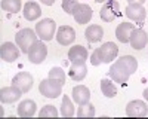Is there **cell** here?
Returning a JSON list of instances; mask_svg holds the SVG:
<instances>
[{"label": "cell", "instance_id": "5bb4252c", "mask_svg": "<svg viewBox=\"0 0 148 119\" xmlns=\"http://www.w3.org/2000/svg\"><path fill=\"white\" fill-rule=\"evenodd\" d=\"M126 17L132 21H136V22H142L147 18V9L139 5V3H130L126 8Z\"/></svg>", "mask_w": 148, "mask_h": 119}, {"label": "cell", "instance_id": "3957f363", "mask_svg": "<svg viewBox=\"0 0 148 119\" xmlns=\"http://www.w3.org/2000/svg\"><path fill=\"white\" fill-rule=\"evenodd\" d=\"M39 91L42 95L47 98H56L62 94V83L56 79H52V77H47L45 80L40 82L39 85Z\"/></svg>", "mask_w": 148, "mask_h": 119}, {"label": "cell", "instance_id": "f1b7e54d", "mask_svg": "<svg viewBox=\"0 0 148 119\" xmlns=\"http://www.w3.org/2000/svg\"><path fill=\"white\" fill-rule=\"evenodd\" d=\"M79 6L77 0H62V9L65 10V14H74V9Z\"/></svg>", "mask_w": 148, "mask_h": 119}, {"label": "cell", "instance_id": "83f0119b", "mask_svg": "<svg viewBox=\"0 0 148 119\" xmlns=\"http://www.w3.org/2000/svg\"><path fill=\"white\" fill-rule=\"evenodd\" d=\"M39 116L40 118H56L58 116V110H56V107L47 104V106L42 107V110L39 112Z\"/></svg>", "mask_w": 148, "mask_h": 119}, {"label": "cell", "instance_id": "4fadbf2b", "mask_svg": "<svg viewBox=\"0 0 148 119\" xmlns=\"http://www.w3.org/2000/svg\"><path fill=\"white\" fill-rule=\"evenodd\" d=\"M92 8L86 3H79V6L74 9V19H76L77 24H88L92 18Z\"/></svg>", "mask_w": 148, "mask_h": 119}, {"label": "cell", "instance_id": "ba28073f", "mask_svg": "<svg viewBox=\"0 0 148 119\" xmlns=\"http://www.w3.org/2000/svg\"><path fill=\"white\" fill-rule=\"evenodd\" d=\"M148 113V106L142 100H133L126 106V115L130 118H144Z\"/></svg>", "mask_w": 148, "mask_h": 119}, {"label": "cell", "instance_id": "836d02e7", "mask_svg": "<svg viewBox=\"0 0 148 119\" xmlns=\"http://www.w3.org/2000/svg\"><path fill=\"white\" fill-rule=\"evenodd\" d=\"M96 3H104V2H107V0H95Z\"/></svg>", "mask_w": 148, "mask_h": 119}, {"label": "cell", "instance_id": "9a60e30c", "mask_svg": "<svg viewBox=\"0 0 148 119\" xmlns=\"http://www.w3.org/2000/svg\"><path fill=\"white\" fill-rule=\"evenodd\" d=\"M56 40L61 45L68 46V45H71L74 40H76V31H74L70 26L59 27L58 31H56Z\"/></svg>", "mask_w": 148, "mask_h": 119}, {"label": "cell", "instance_id": "4dcf8cb0", "mask_svg": "<svg viewBox=\"0 0 148 119\" xmlns=\"http://www.w3.org/2000/svg\"><path fill=\"white\" fill-rule=\"evenodd\" d=\"M40 2H42L43 5H46V6H52V5L55 3V0H40Z\"/></svg>", "mask_w": 148, "mask_h": 119}, {"label": "cell", "instance_id": "d6a6232c", "mask_svg": "<svg viewBox=\"0 0 148 119\" xmlns=\"http://www.w3.org/2000/svg\"><path fill=\"white\" fill-rule=\"evenodd\" d=\"M144 98L148 101V88H147V89H144Z\"/></svg>", "mask_w": 148, "mask_h": 119}, {"label": "cell", "instance_id": "cb8c5ba5", "mask_svg": "<svg viewBox=\"0 0 148 119\" xmlns=\"http://www.w3.org/2000/svg\"><path fill=\"white\" fill-rule=\"evenodd\" d=\"M76 110H74V106L70 100L68 95H64L62 97V104H61V116L62 118H71L74 116Z\"/></svg>", "mask_w": 148, "mask_h": 119}, {"label": "cell", "instance_id": "f546056e", "mask_svg": "<svg viewBox=\"0 0 148 119\" xmlns=\"http://www.w3.org/2000/svg\"><path fill=\"white\" fill-rule=\"evenodd\" d=\"M101 63H102V61H101V58L98 57V54L93 51L92 55H90V64H92V66H99Z\"/></svg>", "mask_w": 148, "mask_h": 119}, {"label": "cell", "instance_id": "8fae6325", "mask_svg": "<svg viewBox=\"0 0 148 119\" xmlns=\"http://www.w3.org/2000/svg\"><path fill=\"white\" fill-rule=\"evenodd\" d=\"M88 57H89L88 49H86L84 46H82V45L73 46V48H70V51H68V59L71 61V64H83V63H86Z\"/></svg>", "mask_w": 148, "mask_h": 119}, {"label": "cell", "instance_id": "e0dca14e", "mask_svg": "<svg viewBox=\"0 0 148 119\" xmlns=\"http://www.w3.org/2000/svg\"><path fill=\"white\" fill-rule=\"evenodd\" d=\"M130 45L133 49H142V48H145L147 42H148V36L145 33V30L142 28H135L130 34V39H129Z\"/></svg>", "mask_w": 148, "mask_h": 119}, {"label": "cell", "instance_id": "d6986e66", "mask_svg": "<svg viewBox=\"0 0 148 119\" xmlns=\"http://www.w3.org/2000/svg\"><path fill=\"white\" fill-rule=\"evenodd\" d=\"M84 37L89 43H96V42H101V39L104 37V30L101 26H98V24H92L86 28L84 31Z\"/></svg>", "mask_w": 148, "mask_h": 119}, {"label": "cell", "instance_id": "484cf974", "mask_svg": "<svg viewBox=\"0 0 148 119\" xmlns=\"http://www.w3.org/2000/svg\"><path fill=\"white\" fill-rule=\"evenodd\" d=\"M77 116L79 118H92V116H95V107L90 103L80 106L79 110H77Z\"/></svg>", "mask_w": 148, "mask_h": 119}, {"label": "cell", "instance_id": "d4e9b609", "mask_svg": "<svg viewBox=\"0 0 148 119\" xmlns=\"http://www.w3.org/2000/svg\"><path fill=\"white\" fill-rule=\"evenodd\" d=\"M2 9L5 12L16 14L21 10V0H2Z\"/></svg>", "mask_w": 148, "mask_h": 119}, {"label": "cell", "instance_id": "8992f818", "mask_svg": "<svg viewBox=\"0 0 148 119\" xmlns=\"http://www.w3.org/2000/svg\"><path fill=\"white\" fill-rule=\"evenodd\" d=\"M28 59L33 64H42L46 57H47V46L42 42V40H37L28 51Z\"/></svg>", "mask_w": 148, "mask_h": 119}, {"label": "cell", "instance_id": "4316f807", "mask_svg": "<svg viewBox=\"0 0 148 119\" xmlns=\"http://www.w3.org/2000/svg\"><path fill=\"white\" fill-rule=\"evenodd\" d=\"M49 77L56 79V80H59L64 85L65 83V71L61 67H53V68H51V71H49Z\"/></svg>", "mask_w": 148, "mask_h": 119}, {"label": "cell", "instance_id": "9c48e42d", "mask_svg": "<svg viewBox=\"0 0 148 119\" xmlns=\"http://www.w3.org/2000/svg\"><path fill=\"white\" fill-rule=\"evenodd\" d=\"M22 94L24 92L18 86H15V85L5 86V88H2V91H0V100H2L3 104H10V103L18 101Z\"/></svg>", "mask_w": 148, "mask_h": 119}, {"label": "cell", "instance_id": "30bf717a", "mask_svg": "<svg viewBox=\"0 0 148 119\" xmlns=\"http://www.w3.org/2000/svg\"><path fill=\"white\" fill-rule=\"evenodd\" d=\"M12 85L18 86L22 92H28L33 88V76L28 73V71H21V73L14 76Z\"/></svg>", "mask_w": 148, "mask_h": 119}, {"label": "cell", "instance_id": "2e32d148", "mask_svg": "<svg viewBox=\"0 0 148 119\" xmlns=\"http://www.w3.org/2000/svg\"><path fill=\"white\" fill-rule=\"evenodd\" d=\"M71 95H73V100L76 101L79 106L88 104L89 100H90V91H89L88 86H84V85H77V86H74Z\"/></svg>", "mask_w": 148, "mask_h": 119}, {"label": "cell", "instance_id": "1f68e13d", "mask_svg": "<svg viewBox=\"0 0 148 119\" xmlns=\"http://www.w3.org/2000/svg\"><path fill=\"white\" fill-rule=\"evenodd\" d=\"M127 2H129V5H130V3H139V5H144V3H145V0H127Z\"/></svg>", "mask_w": 148, "mask_h": 119}, {"label": "cell", "instance_id": "e575fe53", "mask_svg": "<svg viewBox=\"0 0 148 119\" xmlns=\"http://www.w3.org/2000/svg\"><path fill=\"white\" fill-rule=\"evenodd\" d=\"M147 12H148V10H147Z\"/></svg>", "mask_w": 148, "mask_h": 119}, {"label": "cell", "instance_id": "5b68a950", "mask_svg": "<svg viewBox=\"0 0 148 119\" xmlns=\"http://www.w3.org/2000/svg\"><path fill=\"white\" fill-rule=\"evenodd\" d=\"M120 15H121L120 5H119V2H116V0H107L105 5L101 8V12H99L101 19L105 21V22H113Z\"/></svg>", "mask_w": 148, "mask_h": 119}, {"label": "cell", "instance_id": "7402d4cb", "mask_svg": "<svg viewBox=\"0 0 148 119\" xmlns=\"http://www.w3.org/2000/svg\"><path fill=\"white\" fill-rule=\"evenodd\" d=\"M88 75V67H86V63L83 64H73L68 70V76L74 80V82H80L86 77Z\"/></svg>", "mask_w": 148, "mask_h": 119}, {"label": "cell", "instance_id": "52a82bcc", "mask_svg": "<svg viewBox=\"0 0 148 119\" xmlns=\"http://www.w3.org/2000/svg\"><path fill=\"white\" fill-rule=\"evenodd\" d=\"M95 52L101 58L102 63H111L113 59H116V57L119 54V48L113 42H105L104 45H101V48L95 49Z\"/></svg>", "mask_w": 148, "mask_h": 119}, {"label": "cell", "instance_id": "6da1fadb", "mask_svg": "<svg viewBox=\"0 0 148 119\" xmlns=\"http://www.w3.org/2000/svg\"><path fill=\"white\" fill-rule=\"evenodd\" d=\"M138 68V61L136 58L132 55H123L121 58H119L117 61L110 67L108 70V76L117 83H125L129 80L130 75H133Z\"/></svg>", "mask_w": 148, "mask_h": 119}, {"label": "cell", "instance_id": "44dd1931", "mask_svg": "<svg viewBox=\"0 0 148 119\" xmlns=\"http://www.w3.org/2000/svg\"><path fill=\"white\" fill-rule=\"evenodd\" d=\"M36 110H37L36 101H33V100H24L18 106V116H21V118H31V116L36 115Z\"/></svg>", "mask_w": 148, "mask_h": 119}, {"label": "cell", "instance_id": "ac0fdd59", "mask_svg": "<svg viewBox=\"0 0 148 119\" xmlns=\"http://www.w3.org/2000/svg\"><path fill=\"white\" fill-rule=\"evenodd\" d=\"M22 14H24V18H25V19L36 21V19H39L42 17V9H40L39 3L28 2V3H25V6H24Z\"/></svg>", "mask_w": 148, "mask_h": 119}, {"label": "cell", "instance_id": "603a6c76", "mask_svg": "<svg viewBox=\"0 0 148 119\" xmlns=\"http://www.w3.org/2000/svg\"><path fill=\"white\" fill-rule=\"evenodd\" d=\"M101 91L105 97L108 98H114L117 95V88L113 83V80H108V79H102L101 80Z\"/></svg>", "mask_w": 148, "mask_h": 119}, {"label": "cell", "instance_id": "277c9868", "mask_svg": "<svg viewBox=\"0 0 148 119\" xmlns=\"http://www.w3.org/2000/svg\"><path fill=\"white\" fill-rule=\"evenodd\" d=\"M56 30V22L51 18H43L36 24V33L42 40H52Z\"/></svg>", "mask_w": 148, "mask_h": 119}, {"label": "cell", "instance_id": "ffe728a7", "mask_svg": "<svg viewBox=\"0 0 148 119\" xmlns=\"http://www.w3.org/2000/svg\"><path fill=\"white\" fill-rule=\"evenodd\" d=\"M133 30H135V27H133L132 22H121V24H119V27L116 28V37L121 43H127Z\"/></svg>", "mask_w": 148, "mask_h": 119}, {"label": "cell", "instance_id": "7a4b0ae2", "mask_svg": "<svg viewBox=\"0 0 148 119\" xmlns=\"http://www.w3.org/2000/svg\"><path fill=\"white\" fill-rule=\"evenodd\" d=\"M37 37H39V36H37V33L33 31L31 28H22V30H19V31L16 33L15 40H16V45L19 46L21 52L28 54L30 48L37 42Z\"/></svg>", "mask_w": 148, "mask_h": 119}, {"label": "cell", "instance_id": "7c38bea8", "mask_svg": "<svg viewBox=\"0 0 148 119\" xmlns=\"http://www.w3.org/2000/svg\"><path fill=\"white\" fill-rule=\"evenodd\" d=\"M19 46H15L12 42H5L0 48V57H2L3 61L6 63H14L15 59L19 58V51H18Z\"/></svg>", "mask_w": 148, "mask_h": 119}]
</instances>
